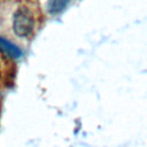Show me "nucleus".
<instances>
[{
    "instance_id": "obj_2",
    "label": "nucleus",
    "mask_w": 147,
    "mask_h": 147,
    "mask_svg": "<svg viewBox=\"0 0 147 147\" xmlns=\"http://www.w3.org/2000/svg\"><path fill=\"white\" fill-rule=\"evenodd\" d=\"M0 52L13 60L20 59L22 56V51L18 46H16L14 42H11L10 40H8L7 38L0 36Z\"/></svg>"
},
{
    "instance_id": "obj_3",
    "label": "nucleus",
    "mask_w": 147,
    "mask_h": 147,
    "mask_svg": "<svg viewBox=\"0 0 147 147\" xmlns=\"http://www.w3.org/2000/svg\"><path fill=\"white\" fill-rule=\"evenodd\" d=\"M70 0H47V11L51 15H57L62 13L69 5Z\"/></svg>"
},
{
    "instance_id": "obj_1",
    "label": "nucleus",
    "mask_w": 147,
    "mask_h": 147,
    "mask_svg": "<svg viewBox=\"0 0 147 147\" xmlns=\"http://www.w3.org/2000/svg\"><path fill=\"white\" fill-rule=\"evenodd\" d=\"M34 29V18L32 13L25 8H18L13 16V31L20 38L29 37Z\"/></svg>"
}]
</instances>
